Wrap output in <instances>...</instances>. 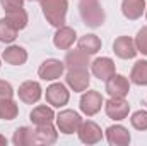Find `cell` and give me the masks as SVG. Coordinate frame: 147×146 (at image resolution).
I'll return each instance as SVG.
<instances>
[{
    "label": "cell",
    "mask_w": 147,
    "mask_h": 146,
    "mask_svg": "<svg viewBox=\"0 0 147 146\" xmlns=\"http://www.w3.org/2000/svg\"><path fill=\"white\" fill-rule=\"evenodd\" d=\"M79 14L86 26L89 28H101L105 24V9L99 0H80L79 2Z\"/></svg>",
    "instance_id": "obj_1"
},
{
    "label": "cell",
    "mask_w": 147,
    "mask_h": 146,
    "mask_svg": "<svg viewBox=\"0 0 147 146\" xmlns=\"http://www.w3.org/2000/svg\"><path fill=\"white\" fill-rule=\"evenodd\" d=\"M39 2L43 9V16L51 26L55 28L65 26V17H67V9H69L67 0H39Z\"/></svg>",
    "instance_id": "obj_2"
},
{
    "label": "cell",
    "mask_w": 147,
    "mask_h": 146,
    "mask_svg": "<svg viewBox=\"0 0 147 146\" xmlns=\"http://www.w3.org/2000/svg\"><path fill=\"white\" fill-rule=\"evenodd\" d=\"M55 122H57V127L62 134H74V132H77L82 119L75 110L67 108L62 110L58 115H55Z\"/></svg>",
    "instance_id": "obj_3"
},
{
    "label": "cell",
    "mask_w": 147,
    "mask_h": 146,
    "mask_svg": "<svg viewBox=\"0 0 147 146\" xmlns=\"http://www.w3.org/2000/svg\"><path fill=\"white\" fill-rule=\"evenodd\" d=\"M45 98H46V103L51 105V107H65L70 100V91L67 89L65 84L62 83H53L46 88V93H45Z\"/></svg>",
    "instance_id": "obj_4"
},
{
    "label": "cell",
    "mask_w": 147,
    "mask_h": 146,
    "mask_svg": "<svg viewBox=\"0 0 147 146\" xmlns=\"http://www.w3.org/2000/svg\"><path fill=\"white\" fill-rule=\"evenodd\" d=\"M103 105H105V100L99 91H84V95L80 96V102H79L80 112L87 117L96 115Z\"/></svg>",
    "instance_id": "obj_5"
},
{
    "label": "cell",
    "mask_w": 147,
    "mask_h": 146,
    "mask_svg": "<svg viewBox=\"0 0 147 146\" xmlns=\"http://www.w3.org/2000/svg\"><path fill=\"white\" fill-rule=\"evenodd\" d=\"M77 134H79V139L84 145H96L103 139L101 127L92 120H82L79 129H77Z\"/></svg>",
    "instance_id": "obj_6"
},
{
    "label": "cell",
    "mask_w": 147,
    "mask_h": 146,
    "mask_svg": "<svg viewBox=\"0 0 147 146\" xmlns=\"http://www.w3.org/2000/svg\"><path fill=\"white\" fill-rule=\"evenodd\" d=\"M65 81H67V84L72 91L82 93L91 84V74H89L87 69H70L65 76Z\"/></svg>",
    "instance_id": "obj_7"
},
{
    "label": "cell",
    "mask_w": 147,
    "mask_h": 146,
    "mask_svg": "<svg viewBox=\"0 0 147 146\" xmlns=\"http://www.w3.org/2000/svg\"><path fill=\"white\" fill-rule=\"evenodd\" d=\"M65 71V64L58 59H48L45 60L39 69H38V76L43 81H57L62 77V74Z\"/></svg>",
    "instance_id": "obj_8"
},
{
    "label": "cell",
    "mask_w": 147,
    "mask_h": 146,
    "mask_svg": "<svg viewBox=\"0 0 147 146\" xmlns=\"http://www.w3.org/2000/svg\"><path fill=\"white\" fill-rule=\"evenodd\" d=\"M130 91V83L121 74H113L106 81V93L113 98H125Z\"/></svg>",
    "instance_id": "obj_9"
},
{
    "label": "cell",
    "mask_w": 147,
    "mask_h": 146,
    "mask_svg": "<svg viewBox=\"0 0 147 146\" xmlns=\"http://www.w3.org/2000/svg\"><path fill=\"white\" fill-rule=\"evenodd\" d=\"M19 100L28 103V105H33V103H38L43 96V89L39 86L38 81H24L21 86H19Z\"/></svg>",
    "instance_id": "obj_10"
},
{
    "label": "cell",
    "mask_w": 147,
    "mask_h": 146,
    "mask_svg": "<svg viewBox=\"0 0 147 146\" xmlns=\"http://www.w3.org/2000/svg\"><path fill=\"white\" fill-rule=\"evenodd\" d=\"M91 72L99 81H108L113 74L116 72V65L110 57H99L94 62H91Z\"/></svg>",
    "instance_id": "obj_11"
},
{
    "label": "cell",
    "mask_w": 147,
    "mask_h": 146,
    "mask_svg": "<svg viewBox=\"0 0 147 146\" xmlns=\"http://www.w3.org/2000/svg\"><path fill=\"white\" fill-rule=\"evenodd\" d=\"M105 110H106V115L113 119V120H123L128 117V112H130V105L125 98H113L110 96V100L105 103Z\"/></svg>",
    "instance_id": "obj_12"
},
{
    "label": "cell",
    "mask_w": 147,
    "mask_h": 146,
    "mask_svg": "<svg viewBox=\"0 0 147 146\" xmlns=\"http://www.w3.org/2000/svg\"><path fill=\"white\" fill-rule=\"evenodd\" d=\"M113 52L116 57L120 59H134L139 52H137V46H135V41L130 36H118L113 43Z\"/></svg>",
    "instance_id": "obj_13"
},
{
    "label": "cell",
    "mask_w": 147,
    "mask_h": 146,
    "mask_svg": "<svg viewBox=\"0 0 147 146\" xmlns=\"http://www.w3.org/2000/svg\"><path fill=\"white\" fill-rule=\"evenodd\" d=\"M33 138H34V145H53L58 139V132L53 127V122L50 124H41L36 126V129L33 131Z\"/></svg>",
    "instance_id": "obj_14"
},
{
    "label": "cell",
    "mask_w": 147,
    "mask_h": 146,
    "mask_svg": "<svg viewBox=\"0 0 147 146\" xmlns=\"http://www.w3.org/2000/svg\"><path fill=\"white\" fill-rule=\"evenodd\" d=\"M106 139L111 146H127L132 141L128 129L120 126V124L118 126H110L106 129Z\"/></svg>",
    "instance_id": "obj_15"
},
{
    "label": "cell",
    "mask_w": 147,
    "mask_h": 146,
    "mask_svg": "<svg viewBox=\"0 0 147 146\" xmlns=\"http://www.w3.org/2000/svg\"><path fill=\"white\" fill-rule=\"evenodd\" d=\"M77 35H75V29L69 28V26H60L53 36V45L58 48V50H69L75 43Z\"/></svg>",
    "instance_id": "obj_16"
},
{
    "label": "cell",
    "mask_w": 147,
    "mask_h": 146,
    "mask_svg": "<svg viewBox=\"0 0 147 146\" xmlns=\"http://www.w3.org/2000/svg\"><path fill=\"white\" fill-rule=\"evenodd\" d=\"M89 57L91 55H87L86 52H82V50H70V52H67V55H65V60H63V64H65V67L70 71V69H87L89 65H91V60H89Z\"/></svg>",
    "instance_id": "obj_17"
},
{
    "label": "cell",
    "mask_w": 147,
    "mask_h": 146,
    "mask_svg": "<svg viewBox=\"0 0 147 146\" xmlns=\"http://www.w3.org/2000/svg\"><path fill=\"white\" fill-rule=\"evenodd\" d=\"M146 9V0H121V12L130 21L142 17Z\"/></svg>",
    "instance_id": "obj_18"
},
{
    "label": "cell",
    "mask_w": 147,
    "mask_h": 146,
    "mask_svg": "<svg viewBox=\"0 0 147 146\" xmlns=\"http://www.w3.org/2000/svg\"><path fill=\"white\" fill-rule=\"evenodd\" d=\"M2 59L10 65H22L28 60V52L19 45H10V46H7L3 50Z\"/></svg>",
    "instance_id": "obj_19"
},
{
    "label": "cell",
    "mask_w": 147,
    "mask_h": 146,
    "mask_svg": "<svg viewBox=\"0 0 147 146\" xmlns=\"http://www.w3.org/2000/svg\"><path fill=\"white\" fill-rule=\"evenodd\" d=\"M5 21L16 29V31H21L28 26L29 23V17H28V12L21 7V9H16V10H9L5 12Z\"/></svg>",
    "instance_id": "obj_20"
},
{
    "label": "cell",
    "mask_w": 147,
    "mask_h": 146,
    "mask_svg": "<svg viewBox=\"0 0 147 146\" xmlns=\"http://www.w3.org/2000/svg\"><path fill=\"white\" fill-rule=\"evenodd\" d=\"M29 119L34 126H41V124H50L55 120V112L46 107V105H38L36 108H33V112L29 113Z\"/></svg>",
    "instance_id": "obj_21"
},
{
    "label": "cell",
    "mask_w": 147,
    "mask_h": 146,
    "mask_svg": "<svg viewBox=\"0 0 147 146\" xmlns=\"http://www.w3.org/2000/svg\"><path fill=\"white\" fill-rule=\"evenodd\" d=\"M77 48L82 50V52H86L87 55H96L101 50V40L96 35H84L82 38H79Z\"/></svg>",
    "instance_id": "obj_22"
},
{
    "label": "cell",
    "mask_w": 147,
    "mask_h": 146,
    "mask_svg": "<svg viewBox=\"0 0 147 146\" xmlns=\"http://www.w3.org/2000/svg\"><path fill=\"white\" fill-rule=\"evenodd\" d=\"M130 81L137 86H147V60H139L132 67Z\"/></svg>",
    "instance_id": "obj_23"
},
{
    "label": "cell",
    "mask_w": 147,
    "mask_h": 146,
    "mask_svg": "<svg viewBox=\"0 0 147 146\" xmlns=\"http://www.w3.org/2000/svg\"><path fill=\"white\" fill-rule=\"evenodd\" d=\"M33 131H34V129H31V127H28V126H22V127L16 129L14 138H12V143H14L16 146H31V145H34Z\"/></svg>",
    "instance_id": "obj_24"
},
{
    "label": "cell",
    "mask_w": 147,
    "mask_h": 146,
    "mask_svg": "<svg viewBox=\"0 0 147 146\" xmlns=\"http://www.w3.org/2000/svg\"><path fill=\"white\" fill-rule=\"evenodd\" d=\"M19 113V107L12 98L0 100V119L3 120H14Z\"/></svg>",
    "instance_id": "obj_25"
},
{
    "label": "cell",
    "mask_w": 147,
    "mask_h": 146,
    "mask_svg": "<svg viewBox=\"0 0 147 146\" xmlns=\"http://www.w3.org/2000/svg\"><path fill=\"white\" fill-rule=\"evenodd\" d=\"M17 33H19V31H16V29L5 21V17L0 19V43H14L16 38H17Z\"/></svg>",
    "instance_id": "obj_26"
},
{
    "label": "cell",
    "mask_w": 147,
    "mask_h": 146,
    "mask_svg": "<svg viewBox=\"0 0 147 146\" xmlns=\"http://www.w3.org/2000/svg\"><path fill=\"white\" fill-rule=\"evenodd\" d=\"M130 124L137 131H147V110H137L130 117Z\"/></svg>",
    "instance_id": "obj_27"
},
{
    "label": "cell",
    "mask_w": 147,
    "mask_h": 146,
    "mask_svg": "<svg viewBox=\"0 0 147 146\" xmlns=\"http://www.w3.org/2000/svg\"><path fill=\"white\" fill-rule=\"evenodd\" d=\"M135 46H137V52H140L142 55H147V26L139 29L135 36Z\"/></svg>",
    "instance_id": "obj_28"
},
{
    "label": "cell",
    "mask_w": 147,
    "mask_h": 146,
    "mask_svg": "<svg viewBox=\"0 0 147 146\" xmlns=\"http://www.w3.org/2000/svg\"><path fill=\"white\" fill-rule=\"evenodd\" d=\"M14 96V89L10 86V83L0 79V100H5V98H12Z\"/></svg>",
    "instance_id": "obj_29"
},
{
    "label": "cell",
    "mask_w": 147,
    "mask_h": 146,
    "mask_svg": "<svg viewBox=\"0 0 147 146\" xmlns=\"http://www.w3.org/2000/svg\"><path fill=\"white\" fill-rule=\"evenodd\" d=\"M22 2L24 0H0V5L5 12L9 10H16V9H21L22 7Z\"/></svg>",
    "instance_id": "obj_30"
},
{
    "label": "cell",
    "mask_w": 147,
    "mask_h": 146,
    "mask_svg": "<svg viewBox=\"0 0 147 146\" xmlns=\"http://www.w3.org/2000/svg\"><path fill=\"white\" fill-rule=\"evenodd\" d=\"M5 145H7V139H5V138L0 134V146H5Z\"/></svg>",
    "instance_id": "obj_31"
},
{
    "label": "cell",
    "mask_w": 147,
    "mask_h": 146,
    "mask_svg": "<svg viewBox=\"0 0 147 146\" xmlns=\"http://www.w3.org/2000/svg\"><path fill=\"white\" fill-rule=\"evenodd\" d=\"M146 19H147V9H146Z\"/></svg>",
    "instance_id": "obj_32"
},
{
    "label": "cell",
    "mask_w": 147,
    "mask_h": 146,
    "mask_svg": "<svg viewBox=\"0 0 147 146\" xmlns=\"http://www.w3.org/2000/svg\"><path fill=\"white\" fill-rule=\"evenodd\" d=\"M28 2H36V0H28Z\"/></svg>",
    "instance_id": "obj_33"
},
{
    "label": "cell",
    "mask_w": 147,
    "mask_h": 146,
    "mask_svg": "<svg viewBox=\"0 0 147 146\" xmlns=\"http://www.w3.org/2000/svg\"><path fill=\"white\" fill-rule=\"evenodd\" d=\"M0 67H2V64H0Z\"/></svg>",
    "instance_id": "obj_34"
}]
</instances>
